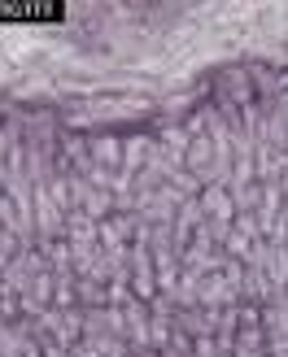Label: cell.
Wrapping results in <instances>:
<instances>
[{"label": "cell", "mask_w": 288, "mask_h": 357, "mask_svg": "<svg viewBox=\"0 0 288 357\" xmlns=\"http://www.w3.org/2000/svg\"><path fill=\"white\" fill-rule=\"evenodd\" d=\"M149 153H153V135H127L122 139V174L136 178L149 162Z\"/></svg>", "instance_id": "obj_1"}, {"label": "cell", "mask_w": 288, "mask_h": 357, "mask_svg": "<svg viewBox=\"0 0 288 357\" xmlns=\"http://www.w3.org/2000/svg\"><path fill=\"white\" fill-rule=\"evenodd\" d=\"M87 157H92L96 166H105V170H122V139L118 135H92Z\"/></svg>", "instance_id": "obj_2"}, {"label": "cell", "mask_w": 288, "mask_h": 357, "mask_svg": "<svg viewBox=\"0 0 288 357\" xmlns=\"http://www.w3.org/2000/svg\"><path fill=\"white\" fill-rule=\"evenodd\" d=\"M0 236H5V227H0Z\"/></svg>", "instance_id": "obj_3"}]
</instances>
